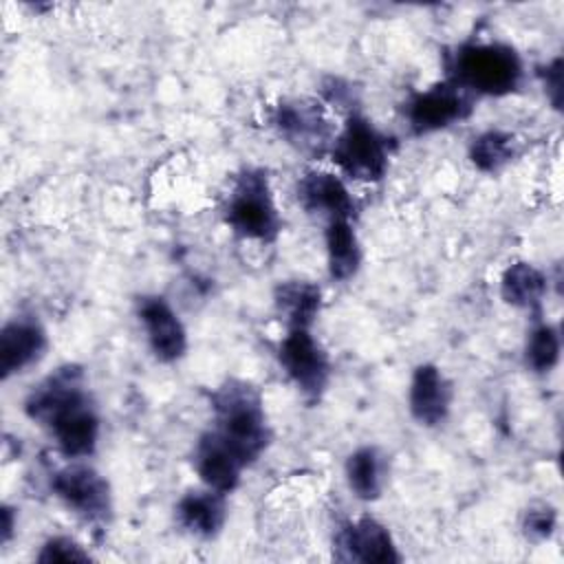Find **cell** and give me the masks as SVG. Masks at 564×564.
Returning a JSON list of instances; mask_svg holds the SVG:
<instances>
[{"mask_svg":"<svg viewBox=\"0 0 564 564\" xmlns=\"http://www.w3.org/2000/svg\"><path fill=\"white\" fill-rule=\"evenodd\" d=\"M24 416L42 427L66 460H88L101 438V414L82 364L66 361L29 388Z\"/></svg>","mask_w":564,"mask_h":564,"instance_id":"6da1fadb","label":"cell"},{"mask_svg":"<svg viewBox=\"0 0 564 564\" xmlns=\"http://www.w3.org/2000/svg\"><path fill=\"white\" fill-rule=\"evenodd\" d=\"M445 79L469 95L509 97L527 79V64L520 51L502 40H465L443 53Z\"/></svg>","mask_w":564,"mask_h":564,"instance_id":"7a4b0ae2","label":"cell"},{"mask_svg":"<svg viewBox=\"0 0 564 564\" xmlns=\"http://www.w3.org/2000/svg\"><path fill=\"white\" fill-rule=\"evenodd\" d=\"M212 430L251 467L273 443L262 392L247 379L227 377L209 392Z\"/></svg>","mask_w":564,"mask_h":564,"instance_id":"3957f363","label":"cell"},{"mask_svg":"<svg viewBox=\"0 0 564 564\" xmlns=\"http://www.w3.org/2000/svg\"><path fill=\"white\" fill-rule=\"evenodd\" d=\"M220 214L236 238L258 245H273L284 229L269 172L258 165L234 174Z\"/></svg>","mask_w":564,"mask_h":564,"instance_id":"277c9868","label":"cell"},{"mask_svg":"<svg viewBox=\"0 0 564 564\" xmlns=\"http://www.w3.org/2000/svg\"><path fill=\"white\" fill-rule=\"evenodd\" d=\"M392 152V137L361 108H355L344 115V123L337 128L328 150V159L346 181L375 185L388 176Z\"/></svg>","mask_w":564,"mask_h":564,"instance_id":"5b68a950","label":"cell"},{"mask_svg":"<svg viewBox=\"0 0 564 564\" xmlns=\"http://www.w3.org/2000/svg\"><path fill=\"white\" fill-rule=\"evenodd\" d=\"M269 126L297 154L324 159L337 134L328 106L313 97H282L269 108Z\"/></svg>","mask_w":564,"mask_h":564,"instance_id":"8992f818","label":"cell"},{"mask_svg":"<svg viewBox=\"0 0 564 564\" xmlns=\"http://www.w3.org/2000/svg\"><path fill=\"white\" fill-rule=\"evenodd\" d=\"M51 494L82 522L106 529L112 520L115 498L110 480L88 460H68L48 474Z\"/></svg>","mask_w":564,"mask_h":564,"instance_id":"52a82bcc","label":"cell"},{"mask_svg":"<svg viewBox=\"0 0 564 564\" xmlns=\"http://www.w3.org/2000/svg\"><path fill=\"white\" fill-rule=\"evenodd\" d=\"M275 359L308 405H317L333 379V359L313 328H289L275 344Z\"/></svg>","mask_w":564,"mask_h":564,"instance_id":"ba28073f","label":"cell"},{"mask_svg":"<svg viewBox=\"0 0 564 564\" xmlns=\"http://www.w3.org/2000/svg\"><path fill=\"white\" fill-rule=\"evenodd\" d=\"M476 97L449 79L412 90L401 104V117L414 137L443 132L467 121L476 110Z\"/></svg>","mask_w":564,"mask_h":564,"instance_id":"9c48e42d","label":"cell"},{"mask_svg":"<svg viewBox=\"0 0 564 564\" xmlns=\"http://www.w3.org/2000/svg\"><path fill=\"white\" fill-rule=\"evenodd\" d=\"M333 560L344 564H401L392 531L370 513L344 520L333 535Z\"/></svg>","mask_w":564,"mask_h":564,"instance_id":"30bf717a","label":"cell"},{"mask_svg":"<svg viewBox=\"0 0 564 564\" xmlns=\"http://www.w3.org/2000/svg\"><path fill=\"white\" fill-rule=\"evenodd\" d=\"M134 315L143 328L145 344L159 364H178L187 355V328L167 297L159 293L137 295Z\"/></svg>","mask_w":564,"mask_h":564,"instance_id":"8fae6325","label":"cell"},{"mask_svg":"<svg viewBox=\"0 0 564 564\" xmlns=\"http://www.w3.org/2000/svg\"><path fill=\"white\" fill-rule=\"evenodd\" d=\"M295 200L308 214L324 223L330 218H359V200L348 187V181L328 170H306L295 181Z\"/></svg>","mask_w":564,"mask_h":564,"instance_id":"7c38bea8","label":"cell"},{"mask_svg":"<svg viewBox=\"0 0 564 564\" xmlns=\"http://www.w3.org/2000/svg\"><path fill=\"white\" fill-rule=\"evenodd\" d=\"M48 346V330L35 313L9 317L0 328V379L9 381L37 366Z\"/></svg>","mask_w":564,"mask_h":564,"instance_id":"4fadbf2b","label":"cell"},{"mask_svg":"<svg viewBox=\"0 0 564 564\" xmlns=\"http://www.w3.org/2000/svg\"><path fill=\"white\" fill-rule=\"evenodd\" d=\"M454 394V381L445 370L432 361H421L410 375L408 412L421 427H441L452 414Z\"/></svg>","mask_w":564,"mask_h":564,"instance_id":"5bb4252c","label":"cell"},{"mask_svg":"<svg viewBox=\"0 0 564 564\" xmlns=\"http://www.w3.org/2000/svg\"><path fill=\"white\" fill-rule=\"evenodd\" d=\"M192 467L205 487L227 496L240 487L242 474L249 469L212 427L196 438L192 449Z\"/></svg>","mask_w":564,"mask_h":564,"instance_id":"9a60e30c","label":"cell"},{"mask_svg":"<svg viewBox=\"0 0 564 564\" xmlns=\"http://www.w3.org/2000/svg\"><path fill=\"white\" fill-rule=\"evenodd\" d=\"M229 496L209 487L187 489L174 505L176 524L192 538L216 540L229 518Z\"/></svg>","mask_w":564,"mask_h":564,"instance_id":"2e32d148","label":"cell"},{"mask_svg":"<svg viewBox=\"0 0 564 564\" xmlns=\"http://www.w3.org/2000/svg\"><path fill=\"white\" fill-rule=\"evenodd\" d=\"M549 289H551L549 273L529 260L509 262L502 269L498 280L500 300L511 308L533 315V319L542 317Z\"/></svg>","mask_w":564,"mask_h":564,"instance_id":"e0dca14e","label":"cell"},{"mask_svg":"<svg viewBox=\"0 0 564 564\" xmlns=\"http://www.w3.org/2000/svg\"><path fill=\"white\" fill-rule=\"evenodd\" d=\"M271 300H273V313L282 322L284 330L313 328L324 306V293L319 284L311 280H300V278L280 280L273 286Z\"/></svg>","mask_w":564,"mask_h":564,"instance_id":"ac0fdd59","label":"cell"},{"mask_svg":"<svg viewBox=\"0 0 564 564\" xmlns=\"http://www.w3.org/2000/svg\"><path fill=\"white\" fill-rule=\"evenodd\" d=\"M355 223L350 218H330L324 223L326 271L339 284L352 280L364 264V247Z\"/></svg>","mask_w":564,"mask_h":564,"instance_id":"d6986e66","label":"cell"},{"mask_svg":"<svg viewBox=\"0 0 564 564\" xmlns=\"http://www.w3.org/2000/svg\"><path fill=\"white\" fill-rule=\"evenodd\" d=\"M344 480L357 500H379L388 485V456L372 443L355 447L344 460Z\"/></svg>","mask_w":564,"mask_h":564,"instance_id":"ffe728a7","label":"cell"},{"mask_svg":"<svg viewBox=\"0 0 564 564\" xmlns=\"http://www.w3.org/2000/svg\"><path fill=\"white\" fill-rule=\"evenodd\" d=\"M522 154V141L502 128H487L471 137L467 145L469 163L482 174H500Z\"/></svg>","mask_w":564,"mask_h":564,"instance_id":"44dd1931","label":"cell"},{"mask_svg":"<svg viewBox=\"0 0 564 564\" xmlns=\"http://www.w3.org/2000/svg\"><path fill=\"white\" fill-rule=\"evenodd\" d=\"M562 357V333L557 324L535 317L522 346V364L538 377L551 375Z\"/></svg>","mask_w":564,"mask_h":564,"instance_id":"7402d4cb","label":"cell"},{"mask_svg":"<svg viewBox=\"0 0 564 564\" xmlns=\"http://www.w3.org/2000/svg\"><path fill=\"white\" fill-rule=\"evenodd\" d=\"M560 513L549 500H533L524 507L520 516V533L531 544L549 542L557 531Z\"/></svg>","mask_w":564,"mask_h":564,"instance_id":"603a6c76","label":"cell"},{"mask_svg":"<svg viewBox=\"0 0 564 564\" xmlns=\"http://www.w3.org/2000/svg\"><path fill=\"white\" fill-rule=\"evenodd\" d=\"M93 555L84 544H79L70 535H48L42 544L40 551L35 553V562L40 564H70V562H90Z\"/></svg>","mask_w":564,"mask_h":564,"instance_id":"cb8c5ba5","label":"cell"},{"mask_svg":"<svg viewBox=\"0 0 564 564\" xmlns=\"http://www.w3.org/2000/svg\"><path fill=\"white\" fill-rule=\"evenodd\" d=\"M535 77L540 79L544 95L549 99V104L553 106V110H562V101H564V59L562 55H555L551 59H546L544 64L535 66Z\"/></svg>","mask_w":564,"mask_h":564,"instance_id":"d4e9b609","label":"cell"},{"mask_svg":"<svg viewBox=\"0 0 564 564\" xmlns=\"http://www.w3.org/2000/svg\"><path fill=\"white\" fill-rule=\"evenodd\" d=\"M322 101L333 106V108H344L346 112L348 110H355V108H361L359 106V95H357V88L348 82V79H341V77H326L322 82Z\"/></svg>","mask_w":564,"mask_h":564,"instance_id":"484cf974","label":"cell"},{"mask_svg":"<svg viewBox=\"0 0 564 564\" xmlns=\"http://www.w3.org/2000/svg\"><path fill=\"white\" fill-rule=\"evenodd\" d=\"M15 529H18V509L4 502L0 509V542H2V546H7L13 540Z\"/></svg>","mask_w":564,"mask_h":564,"instance_id":"4316f807","label":"cell"}]
</instances>
